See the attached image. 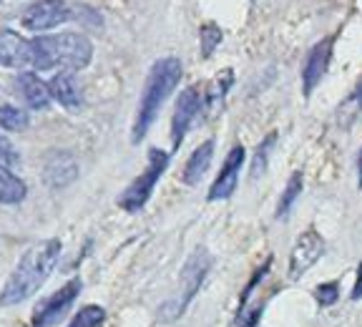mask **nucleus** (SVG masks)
<instances>
[{
  "instance_id": "4be33fe9",
  "label": "nucleus",
  "mask_w": 362,
  "mask_h": 327,
  "mask_svg": "<svg viewBox=\"0 0 362 327\" xmlns=\"http://www.w3.org/2000/svg\"><path fill=\"white\" fill-rule=\"evenodd\" d=\"M106 322V310L98 305H86L81 312H76L74 320L68 322V327H101Z\"/></svg>"
},
{
  "instance_id": "7ed1b4c3",
  "label": "nucleus",
  "mask_w": 362,
  "mask_h": 327,
  "mask_svg": "<svg viewBox=\"0 0 362 327\" xmlns=\"http://www.w3.org/2000/svg\"><path fill=\"white\" fill-rule=\"evenodd\" d=\"M93 58V45L81 33H61V35H40L30 40V63L40 71L51 68H68L81 71Z\"/></svg>"
},
{
  "instance_id": "cd10ccee",
  "label": "nucleus",
  "mask_w": 362,
  "mask_h": 327,
  "mask_svg": "<svg viewBox=\"0 0 362 327\" xmlns=\"http://www.w3.org/2000/svg\"><path fill=\"white\" fill-rule=\"evenodd\" d=\"M352 299H362V262H360V267H357V277H355V287H352V294H350Z\"/></svg>"
},
{
  "instance_id": "dca6fc26",
  "label": "nucleus",
  "mask_w": 362,
  "mask_h": 327,
  "mask_svg": "<svg viewBox=\"0 0 362 327\" xmlns=\"http://www.w3.org/2000/svg\"><path fill=\"white\" fill-rule=\"evenodd\" d=\"M18 88H21L23 98L30 108L43 111L51 106V93H48V84L38 79L35 74H21L18 76Z\"/></svg>"
},
{
  "instance_id": "4468645a",
  "label": "nucleus",
  "mask_w": 362,
  "mask_h": 327,
  "mask_svg": "<svg viewBox=\"0 0 362 327\" xmlns=\"http://www.w3.org/2000/svg\"><path fill=\"white\" fill-rule=\"evenodd\" d=\"M211 156H214V139H206L202 147H197L192 151V156L184 164V171H181V181L187 186H194L202 181V176L209 171Z\"/></svg>"
},
{
  "instance_id": "9b49d317",
  "label": "nucleus",
  "mask_w": 362,
  "mask_h": 327,
  "mask_svg": "<svg viewBox=\"0 0 362 327\" xmlns=\"http://www.w3.org/2000/svg\"><path fill=\"white\" fill-rule=\"evenodd\" d=\"M329 58H332V38L320 40V43H315L310 48L305 66H302V91H305V96H312V91L317 88V84L327 74Z\"/></svg>"
},
{
  "instance_id": "5701e85b",
  "label": "nucleus",
  "mask_w": 362,
  "mask_h": 327,
  "mask_svg": "<svg viewBox=\"0 0 362 327\" xmlns=\"http://www.w3.org/2000/svg\"><path fill=\"white\" fill-rule=\"evenodd\" d=\"M224 33L216 23H204L202 28H199V40H202V58H209L211 53L216 51V45L221 43Z\"/></svg>"
},
{
  "instance_id": "f8f14e48",
  "label": "nucleus",
  "mask_w": 362,
  "mask_h": 327,
  "mask_svg": "<svg viewBox=\"0 0 362 327\" xmlns=\"http://www.w3.org/2000/svg\"><path fill=\"white\" fill-rule=\"evenodd\" d=\"M0 63L8 68H23L30 63V40L6 28L0 30Z\"/></svg>"
},
{
  "instance_id": "f257e3e1",
  "label": "nucleus",
  "mask_w": 362,
  "mask_h": 327,
  "mask_svg": "<svg viewBox=\"0 0 362 327\" xmlns=\"http://www.w3.org/2000/svg\"><path fill=\"white\" fill-rule=\"evenodd\" d=\"M61 239H45L23 254L13 275L8 277L3 292H0V307L21 305L28 297H33L45 285V280L51 277V272L56 270L58 260H61Z\"/></svg>"
},
{
  "instance_id": "1a4fd4ad",
  "label": "nucleus",
  "mask_w": 362,
  "mask_h": 327,
  "mask_svg": "<svg viewBox=\"0 0 362 327\" xmlns=\"http://www.w3.org/2000/svg\"><path fill=\"white\" fill-rule=\"evenodd\" d=\"M325 254V239L317 234L315 229H307L300 234L297 244L292 247V254H289V280H300L312 265L320 262V257Z\"/></svg>"
},
{
  "instance_id": "9d476101",
  "label": "nucleus",
  "mask_w": 362,
  "mask_h": 327,
  "mask_svg": "<svg viewBox=\"0 0 362 327\" xmlns=\"http://www.w3.org/2000/svg\"><path fill=\"white\" fill-rule=\"evenodd\" d=\"M247 159V151L244 147H234L232 151L226 154L224 166H221L219 176L214 179L209 189V202H219V199H229L234 192H237L239 184V174H242V164Z\"/></svg>"
},
{
  "instance_id": "a211bd4d",
  "label": "nucleus",
  "mask_w": 362,
  "mask_h": 327,
  "mask_svg": "<svg viewBox=\"0 0 362 327\" xmlns=\"http://www.w3.org/2000/svg\"><path fill=\"white\" fill-rule=\"evenodd\" d=\"M25 194H28V189L16 174L0 169V204H21Z\"/></svg>"
},
{
  "instance_id": "c85d7f7f",
  "label": "nucleus",
  "mask_w": 362,
  "mask_h": 327,
  "mask_svg": "<svg viewBox=\"0 0 362 327\" xmlns=\"http://www.w3.org/2000/svg\"><path fill=\"white\" fill-rule=\"evenodd\" d=\"M357 186L362 189V149H360V156H357Z\"/></svg>"
},
{
  "instance_id": "39448f33",
  "label": "nucleus",
  "mask_w": 362,
  "mask_h": 327,
  "mask_svg": "<svg viewBox=\"0 0 362 327\" xmlns=\"http://www.w3.org/2000/svg\"><path fill=\"white\" fill-rule=\"evenodd\" d=\"M166 166H169V154L161 151V149H148L146 169H144L141 176H136L124 189V194L119 197V207L124 209V212H129V214L141 212V209L146 207L148 197H151L156 181L161 179V174L166 171Z\"/></svg>"
},
{
  "instance_id": "6ab92c4d",
  "label": "nucleus",
  "mask_w": 362,
  "mask_h": 327,
  "mask_svg": "<svg viewBox=\"0 0 362 327\" xmlns=\"http://www.w3.org/2000/svg\"><path fill=\"white\" fill-rule=\"evenodd\" d=\"M302 189H305V179H302V171H294L292 176H289L287 186H284V192H282V199H279L277 204V219H284V217L292 212L294 202L300 199Z\"/></svg>"
},
{
  "instance_id": "412c9836",
  "label": "nucleus",
  "mask_w": 362,
  "mask_h": 327,
  "mask_svg": "<svg viewBox=\"0 0 362 327\" xmlns=\"http://www.w3.org/2000/svg\"><path fill=\"white\" fill-rule=\"evenodd\" d=\"M28 124H30V119H28V113L23 111V108L0 106V129L23 131V129H28Z\"/></svg>"
},
{
  "instance_id": "20e7f679",
  "label": "nucleus",
  "mask_w": 362,
  "mask_h": 327,
  "mask_svg": "<svg viewBox=\"0 0 362 327\" xmlns=\"http://www.w3.org/2000/svg\"><path fill=\"white\" fill-rule=\"evenodd\" d=\"M211 265H214V260H211L209 249L197 247L192 254H189V260L184 262V267H181V289L158 307V320L176 322L184 312L189 310L192 299L197 297L204 280H206V275H209Z\"/></svg>"
},
{
  "instance_id": "6e6552de",
  "label": "nucleus",
  "mask_w": 362,
  "mask_h": 327,
  "mask_svg": "<svg viewBox=\"0 0 362 327\" xmlns=\"http://www.w3.org/2000/svg\"><path fill=\"white\" fill-rule=\"evenodd\" d=\"M66 21H71V8L66 6V0H38L21 16L23 28L35 30V33L56 28Z\"/></svg>"
},
{
  "instance_id": "f03ea898",
  "label": "nucleus",
  "mask_w": 362,
  "mask_h": 327,
  "mask_svg": "<svg viewBox=\"0 0 362 327\" xmlns=\"http://www.w3.org/2000/svg\"><path fill=\"white\" fill-rule=\"evenodd\" d=\"M181 74H184V66H181V61L174 56L158 58L151 66L146 86H144V91H141V101H139V111H136L134 129H131V142L134 144H139L144 136L148 134V129H151V124L156 121L161 106H164L166 98L171 96V91L179 86Z\"/></svg>"
},
{
  "instance_id": "aec40b11",
  "label": "nucleus",
  "mask_w": 362,
  "mask_h": 327,
  "mask_svg": "<svg viewBox=\"0 0 362 327\" xmlns=\"http://www.w3.org/2000/svg\"><path fill=\"white\" fill-rule=\"evenodd\" d=\"M277 144V131H272V134L264 136V142L257 147L255 151V159H252V179H259L267 169V161H269V154H272V147Z\"/></svg>"
},
{
  "instance_id": "0eeeda50",
  "label": "nucleus",
  "mask_w": 362,
  "mask_h": 327,
  "mask_svg": "<svg viewBox=\"0 0 362 327\" xmlns=\"http://www.w3.org/2000/svg\"><path fill=\"white\" fill-rule=\"evenodd\" d=\"M199 113H202V93H199V86H189L176 98L174 116H171V147L174 149L181 147L184 136L192 129V124L197 121Z\"/></svg>"
},
{
  "instance_id": "f3484780",
  "label": "nucleus",
  "mask_w": 362,
  "mask_h": 327,
  "mask_svg": "<svg viewBox=\"0 0 362 327\" xmlns=\"http://www.w3.org/2000/svg\"><path fill=\"white\" fill-rule=\"evenodd\" d=\"M232 84H234V71L232 68H224V71L206 86V93H204V106H206V111L216 113L224 106V98H226V93H229V88H232Z\"/></svg>"
},
{
  "instance_id": "b1692460",
  "label": "nucleus",
  "mask_w": 362,
  "mask_h": 327,
  "mask_svg": "<svg viewBox=\"0 0 362 327\" xmlns=\"http://www.w3.org/2000/svg\"><path fill=\"white\" fill-rule=\"evenodd\" d=\"M360 111H362V81L357 84V88L352 91L350 96L345 98V103L339 106V121H342V124H350Z\"/></svg>"
},
{
  "instance_id": "393cba45",
  "label": "nucleus",
  "mask_w": 362,
  "mask_h": 327,
  "mask_svg": "<svg viewBox=\"0 0 362 327\" xmlns=\"http://www.w3.org/2000/svg\"><path fill=\"white\" fill-rule=\"evenodd\" d=\"M21 166V154H18V149L11 144V139L8 136L0 134V169H18Z\"/></svg>"
},
{
  "instance_id": "a878e982",
  "label": "nucleus",
  "mask_w": 362,
  "mask_h": 327,
  "mask_svg": "<svg viewBox=\"0 0 362 327\" xmlns=\"http://www.w3.org/2000/svg\"><path fill=\"white\" fill-rule=\"evenodd\" d=\"M262 312H264V302H257V305H252V307H244V310L237 312L234 327H257L262 320Z\"/></svg>"
},
{
  "instance_id": "423d86ee",
  "label": "nucleus",
  "mask_w": 362,
  "mask_h": 327,
  "mask_svg": "<svg viewBox=\"0 0 362 327\" xmlns=\"http://www.w3.org/2000/svg\"><path fill=\"white\" fill-rule=\"evenodd\" d=\"M83 289V282L78 277H74L71 282H66L61 289L51 294V297L40 299L33 310V320H30V327H56L61 322V317L71 310V305L76 302V297Z\"/></svg>"
},
{
  "instance_id": "2eb2a0df",
  "label": "nucleus",
  "mask_w": 362,
  "mask_h": 327,
  "mask_svg": "<svg viewBox=\"0 0 362 327\" xmlns=\"http://www.w3.org/2000/svg\"><path fill=\"white\" fill-rule=\"evenodd\" d=\"M48 93L51 98H56L63 108L68 111H78L83 98H81V88L76 84V76L74 74H56L48 84Z\"/></svg>"
},
{
  "instance_id": "ddd939ff",
  "label": "nucleus",
  "mask_w": 362,
  "mask_h": 327,
  "mask_svg": "<svg viewBox=\"0 0 362 327\" xmlns=\"http://www.w3.org/2000/svg\"><path fill=\"white\" fill-rule=\"evenodd\" d=\"M78 176V164L68 151H56L48 161H45V171L43 179L51 189H63L71 181H76Z\"/></svg>"
},
{
  "instance_id": "bb28decb",
  "label": "nucleus",
  "mask_w": 362,
  "mask_h": 327,
  "mask_svg": "<svg viewBox=\"0 0 362 327\" xmlns=\"http://www.w3.org/2000/svg\"><path fill=\"white\" fill-rule=\"evenodd\" d=\"M315 299L322 307L334 305L339 299V282H322L320 287H315Z\"/></svg>"
}]
</instances>
